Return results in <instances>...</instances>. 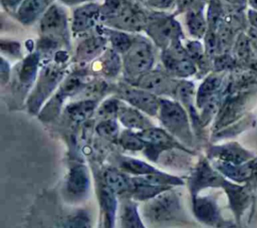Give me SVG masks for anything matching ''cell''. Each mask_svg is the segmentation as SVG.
Returning a JSON list of instances; mask_svg holds the SVG:
<instances>
[{
  "instance_id": "obj_1",
  "label": "cell",
  "mask_w": 257,
  "mask_h": 228,
  "mask_svg": "<svg viewBox=\"0 0 257 228\" xmlns=\"http://www.w3.org/2000/svg\"><path fill=\"white\" fill-rule=\"evenodd\" d=\"M160 119L163 125L175 136L184 142H189L191 133L185 109L176 101L161 99Z\"/></svg>"
},
{
  "instance_id": "obj_2",
  "label": "cell",
  "mask_w": 257,
  "mask_h": 228,
  "mask_svg": "<svg viewBox=\"0 0 257 228\" xmlns=\"http://www.w3.org/2000/svg\"><path fill=\"white\" fill-rule=\"evenodd\" d=\"M180 211L179 196L175 192L166 190L150 200L144 208V216L151 222L160 223L172 220Z\"/></svg>"
},
{
  "instance_id": "obj_3",
  "label": "cell",
  "mask_w": 257,
  "mask_h": 228,
  "mask_svg": "<svg viewBox=\"0 0 257 228\" xmlns=\"http://www.w3.org/2000/svg\"><path fill=\"white\" fill-rule=\"evenodd\" d=\"M125 52L124 66L130 75L136 76L147 72L151 68L154 56L152 47L147 41L140 40L132 43Z\"/></svg>"
},
{
  "instance_id": "obj_4",
  "label": "cell",
  "mask_w": 257,
  "mask_h": 228,
  "mask_svg": "<svg viewBox=\"0 0 257 228\" xmlns=\"http://www.w3.org/2000/svg\"><path fill=\"white\" fill-rule=\"evenodd\" d=\"M139 137L148 145L146 155L152 161H156L160 152L164 149L176 146L174 140L163 130L149 128L138 133Z\"/></svg>"
},
{
  "instance_id": "obj_5",
  "label": "cell",
  "mask_w": 257,
  "mask_h": 228,
  "mask_svg": "<svg viewBox=\"0 0 257 228\" xmlns=\"http://www.w3.org/2000/svg\"><path fill=\"white\" fill-rule=\"evenodd\" d=\"M121 94L122 97L133 106L149 115L155 116L160 110L161 99H158L154 93L148 90L143 88L125 87L122 89Z\"/></svg>"
},
{
  "instance_id": "obj_6",
  "label": "cell",
  "mask_w": 257,
  "mask_h": 228,
  "mask_svg": "<svg viewBox=\"0 0 257 228\" xmlns=\"http://www.w3.org/2000/svg\"><path fill=\"white\" fill-rule=\"evenodd\" d=\"M89 188V175L87 169L82 165L74 166L70 169L66 179L65 190L73 200H80L85 197Z\"/></svg>"
},
{
  "instance_id": "obj_7",
  "label": "cell",
  "mask_w": 257,
  "mask_h": 228,
  "mask_svg": "<svg viewBox=\"0 0 257 228\" xmlns=\"http://www.w3.org/2000/svg\"><path fill=\"white\" fill-rule=\"evenodd\" d=\"M138 85L152 93H170L178 88L172 79L158 71H151L142 75L138 80Z\"/></svg>"
},
{
  "instance_id": "obj_8",
  "label": "cell",
  "mask_w": 257,
  "mask_h": 228,
  "mask_svg": "<svg viewBox=\"0 0 257 228\" xmlns=\"http://www.w3.org/2000/svg\"><path fill=\"white\" fill-rule=\"evenodd\" d=\"M99 9L95 4L84 5L74 12L72 28L75 32H80L90 28L96 21Z\"/></svg>"
},
{
  "instance_id": "obj_9",
  "label": "cell",
  "mask_w": 257,
  "mask_h": 228,
  "mask_svg": "<svg viewBox=\"0 0 257 228\" xmlns=\"http://www.w3.org/2000/svg\"><path fill=\"white\" fill-rule=\"evenodd\" d=\"M150 32L160 45L165 44L170 40L177 38L179 32L178 24L172 19L159 20L151 25Z\"/></svg>"
},
{
  "instance_id": "obj_10",
  "label": "cell",
  "mask_w": 257,
  "mask_h": 228,
  "mask_svg": "<svg viewBox=\"0 0 257 228\" xmlns=\"http://www.w3.org/2000/svg\"><path fill=\"white\" fill-rule=\"evenodd\" d=\"M117 115L121 124L126 128L142 131L152 128V125L148 119H146L136 107L120 105Z\"/></svg>"
},
{
  "instance_id": "obj_11",
  "label": "cell",
  "mask_w": 257,
  "mask_h": 228,
  "mask_svg": "<svg viewBox=\"0 0 257 228\" xmlns=\"http://www.w3.org/2000/svg\"><path fill=\"white\" fill-rule=\"evenodd\" d=\"M115 193L106 185L100 187V203L105 219V228H111L113 226L114 215L116 210Z\"/></svg>"
},
{
  "instance_id": "obj_12",
  "label": "cell",
  "mask_w": 257,
  "mask_h": 228,
  "mask_svg": "<svg viewBox=\"0 0 257 228\" xmlns=\"http://www.w3.org/2000/svg\"><path fill=\"white\" fill-rule=\"evenodd\" d=\"M65 25V15L61 8L54 5L51 6L41 21V28L43 32H57L63 29Z\"/></svg>"
},
{
  "instance_id": "obj_13",
  "label": "cell",
  "mask_w": 257,
  "mask_h": 228,
  "mask_svg": "<svg viewBox=\"0 0 257 228\" xmlns=\"http://www.w3.org/2000/svg\"><path fill=\"white\" fill-rule=\"evenodd\" d=\"M105 184L114 192L122 194L131 192L133 187V180L123 173L113 169H107L104 173Z\"/></svg>"
},
{
  "instance_id": "obj_14",
  "label": "cell",
  "mask_w": 257,
  "mask_h": 228,
  "mask_svg": "<svg viewBox=\"0 0 257 228\" xmlns=\"http://www.w3.org/2000/svg\"><path fill=\"white\" fill-rule=\"evenodd\" d=\"M164 63L167 66L169 70L174 72L178 76H189L195 72V66L194 64L187 59L184 58H178L173 55H171L169 52L164 54Z\"/></svg>"
},
{
  "instance_id": "obj_15",
  "label": "cell",
  "mask_w": 257,
  "mask_h": 228,
  "mask_svg": "<svg viewBox=\"0 0 257 228\" xmlns=\"http://www.w3.org/2000/svg\"><path fill=\"white\" fill-rule=\"evenodd\" d=\"M194 213L196 217L206 223H213L217 218V211L215 204L208 198L194 197Z\"/></svg>"
},
{
  "instance_id": "obj_16",
  "label": "cell",
  "mask_w": 257,
  "mask_h": 228,
  "mask_svg": "<svg viewBox=\"0 0 257 228\" xmlns=\"http://www.w3.org/2000/svg\"><path fill=\"white\" fill-rule=\"evenodd\" d=\"M118 164L122 171H124L126 173H131V174H135L138 176H146V175L155 174V173L160 172L158 169L154 168L153 166H150L149 164H147L143 161L133 159V158L122 157V158H120Z\"/></svg>"
},
{
  "instance_id": "obj_17",
  "label": "cell",
  "mask_w": 257,
  "mask_h": 228,
  "mask_svg": "<svg viewBox=\"0 0 257 228\" xmlns=\"http://www.w3.org/2000/svg\"><path fill=\"white\" fill-rule=\"evenodd\" d=\"M120 224L121 228H145L135 203L128 201L122 205Z\"/></svg>"
},
{
  "instance_id": "obj_18",
  "label": "cell",
  "mask_w": 257,
  "mask_h": 228,
  "mask_svg": "<svg viewBox=\"0 0 257 228\" xmlns=\"http://www.w3.org/2000/svg\"><path fill=\"white\" fill-rule=\"evenodd\" d=\"M105 39L101 37H93L84 40L77 49V57L80 60H87L97 55L103 48Z\"/></svg>"
},
{
  "instance_id": "obj_19",
  "label": "cell",
  "mask_w": 257,
  "mask_h": 228,
  "mask_svg": "<svg viewBox=\"0 0 257 228\" xmlns=\"http://www.w3.org/2000/svg\"><path fill=\"white\" fill-rule=\"evenodd\" d=\"M94 107H95L94 101L86 99V100L71 103L70 105L67 106L66 111L72 121L81 122L90 117V115L94 110Z\"/></svg>"
},
{
  "instance_id": "obj_20",
  "label": "cell",
  "mask_w": 257,
  "mask_h": 228,
  "mask_svg": "<svg viewBox=\"0 0 257 228\" xmlns=\"http://www.w3.org/2000/svg\"><path fill=\"white\" fill-rule=\"evenodd\" d=\"M47 0H25L19 10L20 19L28 23L34 20L45 7Z\"/></svg>"
},
{
  "instance_id": "obj_21",
  "label": "cell",
  "mask_w": 257,
  "mask_h": 228,
  "mask_svg": "<svg viewBox=\"0 0 257 228\" xmlns=\"http://www.w3.org/2000/svg\"><path fill=\"white\" fill-rule=\"evenodd\" d=\"M59 75L57 73V71H47L44 74V77L42 78L41 82L38 85V88L36 90V94L34 95V99H35V104L36 106L39 105V103H41V101L45 98V96L47 94H49L50 90L53 88L54 84L57 82Z\"/></svg>"
},
{
  "instance_id": "obj_22",
  "label": "cell",
  "mask_w": 257,
  "mask_h": 228,
  "mask_svg": "<svg viewBox=\"0 0 257 228\" xmlns=\"http://www.w3.org/2000/svg\"><path fill=\"white\" fill-rule=\"evenodd\" d=\"M219 83V78L215 76H210L203 82V84L199 88L197 95V102L199 106H202L204 103L208 101V99L212 96L214 91L218 88Z\"/></svg>"
},
{
  "instance_id": "obj_23",
  "label": "cell",
  "mask_w": 257,
  "mask_h": 228,
  "mask_svg": "<svg viewBox=\"0 0 257 228\" xmlns=\"http://www.w3.org/2000/svg\"><path fill=\"white\" fill-rule=\"evenodd\" d=\"M119 142L124 149L130 151H140L146 148V143L139 137V135L131 131L123 132L119 138Z\"/></svg>"
},
{
  "instance_id": "obj_24",
  "label": "cell",
  "mask_w": 257,
  "mask_h": 228,
  "mask_svg": "<svg viewBox=\"0 0 257 228\" xmlns=\"http://www.w3.org/2000/svg\"><path fill=\"white\" fill-rule=\"evenodd\" d=\"M188 26L192 34L196 36H202L205 32V22L200 12L191 11L187 18Z\"/></svg>"
},
{
  "instance_id": "obj_25",
  "label": "cell",
  "mask_w": 257,
  "mask_h": 228,
  "mask_svg": "<svg viewBox=\"0 0 257 228\" xmlns=\"http://www.w3.org/2000/svg\"><path fill=\"white\" fill-rule=\"evenodd\" d=\"M96 132L103 138L115 139L118 135V127L113 119H106L97 125Z\"/></svg>"
},
{
  "instance_id": "obj_26",
  "label": "cell",
  "mask_w": 257,
  "mask_h": 228,
  "mask_svg": "<svg viewBox=\"0 0 257 228\" xmlns=\"http://www.w3.org/2000/svg\"><path fill=\"white\" fill-rule=\"evenodd\" d=\"M66 228H91V222L88 214L83 210L76 212L68 219Z\"/></svg>"
},
{
  "instance_id": "obj_27",
  "label": "cell",
  "mask_w": 257,
  "mask_h": 228,
  "mask_svg": "<svg viewBox=\"0 0 257 228\" xmlns=\"http://www.w3.org/2000/svg\"><path fill=\"white\" fill-rule=\"evenodd\" d=\"M109 38H110V41H111V44L113 45V47L116 50L121 51V52L127 51V49L132 45L130 37L121 32L112 31L109 33Z\"/></svg>"
},
{
  "instance_id": "obj_28",
  "label": "cell",
  "mask_w": 257,
  "mask_h": 228,
  "mask_svg": "<svg viewBox=\"0 0 257 228\" xmlns=\"http://www.w3.org/2000/svg\"><path fill=\"white\" fill-rule=\"evenodd\" d=\"M119 68V60L117 55L110 51L104 57L103 61V69L108 74H115Z\"/></svg>"
},
{
  "instance_id": "obj_29",
  "label": "cell",
  "mask_w": 257,
  "mask_h": 228,
  "mask_svg": "<svg viewBox=\"0 0 257 228\" xmlns=\"http://www.w3.org/2000/svg\"><path fill=\"white\" fill-rule=\"evenodd\" d=\"M35 70H36V60L34 59V57H29L27 58V60L25 61L24 65H23V69L21 71V79L24 82H28L30 81L35 74Z\"/></svg>"
},
{
  "instance_id": "obj_30",
  "label": "cell",
  "mask_w": 257,
  "mask_h": 228,
  "mask_svg": "<svg viewBox=\"0 0 257 228\" xmlns=\"http://www.w3.org/2000/svg\"><path fill=\"white\" fill-rule=\"evenodd\" d=\"M119 106L120 104L116 99H108L101 104L98 109V113L103 117H111L118 112Z\"/></svg>"
},
{
  "instance_id": "obj_31",
  "label": "cell",
  "mask_w": 257,
  "mask_h": 228,
  "mask_svg": "<svg viewBox=\"0 0 257 228\" xmlns=\"http://www.w3.org/2000/svg\"><path fill=\"white\" fill-rule=\"evenodd\" d=\"M248 50H249V44H248V40L247 38H244V36L240 37V40L238 41L237 44V52L239 54V56L244 57L248 54Z\"/></svg>"
},
{
  "instance_id": "obj_32",
  "label": "cell",
  "mask_w": 257,
  "mask_h": 228,
  "mask_svg": "<svg viewBox=\"0 0 257 228\" xmlns=\"http://www.w3.org/2000/svg\"><path fill=\"white\" fill-rule=\"evenodd\" d=\"M174 0H150V3L159 8H166L171 5Z\"/></svg>"
},
{
  "instance_id": "obj_33",
  "label": "cell",
  "mask_w": 257,
  "mask_h": 228,
  "mask_svg": "<svg viewBox=\"0 0 257 228\" xmlns=\"http://www.w3.org/2000/svg\"><path fill=\"white\" fill-rule=\"evenodd\" d=\"M249 18H250V21L252 22V24L257 28V12L250 11L249 12Z\"/></svg>"
},
{
  "instance_id": "obj_34",
  "label": "cell",
  "mask_w": 257,
  "mask_h": 228,
  "mask_svg": "<svg viewBox=\"0 0 257 228\" xmlns=\"http://www.w3.org/2000/svg\"><path fill=\"white\" fill-rule=\"evenodd\" d=\"M253 36V40H254V44H255V48L257 49V30H254V32L252 33Z\"/></svg>"
},
{
  "instance_id": "obj_35",
  "label": "cell",
  "mask_w": 257,
  "mask_h": 228,
  "mask_svg": "<svg viewBox=\"0 0 257 228\" xmlns=\"http://www.w3.org/2000/svg\"><path fill=\"white\" fill-rule=\"evenodd\" d=\"M66 3H69V4H74V3H79V2H82V1H85V0H62Z\"/></svg>"
},
{
  "instance_id": "obj_36",
  "label": "cell",
  "mask_w": 257,
  "mask_h": 228,
  "mask_svg": "<svg viewBox=\"0 0 257 228\" xmlns=\"http://www.w3.org/2000/svg\"><path fill=\"white\" fill-rule=\"evenodd\" d=\"M20 0H3V2H7V4L12 5V4H17Z\"/></svg>"
},
{
  "instance_id": "obj_37",
  "label": "cell",
  "mask_w": 257,
  "mask_h": 228,
  "mask_svg": "<svg viewBox=\"0 0 257 228\" xmlns=\"http://www.w3.org/2000/svg\"><path fill=\"white\" fill-rule=\"evenodd\" d=\"M227 1L230 3H234V4H240V3L244 2V0H227Z\"/></svg>"
},
{
  "instance_id": "obj_38",
  "label": "cell",
  "mask_w": 257,
  "mask_h": 228,
  "mask_svg": "<svg viewBox=\"0 0 257 228\" xmlns=\"http://www.w3.org/2000/svg\"><path fill=\"white\" fill-rule=\"evenodd\" d=\"M194 0H180V2L185 6V5H187V4H190V3H192Z\"/></svg>"
},
{
  "instance_id": "obj_39",
  "label": "cell",
  "mask_w": 257,
  "mask_h": 228,
  "mask_svg": "<svg viewBox=\"0 0 257 228\" xmlns=\"http://www.w3.org/2000/svg\"><path fill=\"white\" fill-rule=\"evenodd\" d=\"M250 3L254 8L257 9V0H250Z\"/></svg>"
}]
</instances>
